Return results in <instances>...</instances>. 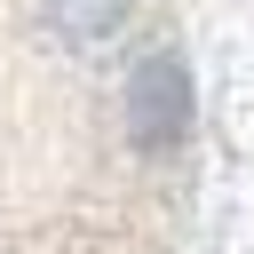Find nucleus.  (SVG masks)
Segmentation results:
<instances>
[{"mask_svg":"<svg viewBox=\"0 0 254 254\" xmlns=\"http://www.w3.org/2000/svg\"><path fill=\"white\" fill-rule=\"evenodd\" d=\"M198 79L175 0H0V254H183Z\"/></svg>","mask_w":254,"mask_h":254,"instance_id":"f257e3e1","label":"nucleus"}]
</instances>
